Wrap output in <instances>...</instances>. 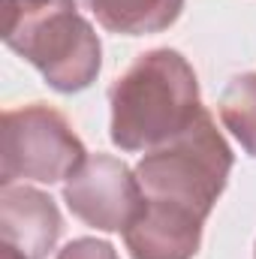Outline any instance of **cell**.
Segmentation results:
<instances>
[{"mask_svg": "<svg viewBox=\"0 0 256 259\" xmlns=\"http://www.w3.org/2000/svg\"><path fill=\"white\" fill-rule=\"evenodd\" d=\"M232 148L208 109L172 142L145 151L136 178L145 193L142 214L124 229L133 259H193L202 226L226 190Z\"/></svg>", "mask_w": 256, "mask_h": 259, "instance_id": "6da1fadb", "label": "cell"}, {"mask_svg": "<svg viewBox=\"0 0 256 259\" xmlns=\"http://www.w3.org/2000/svg\"><path fill=\"white\" fill-rule=\"evenodd\" d=\"M112 142L127 151H154L181 136L205 109L187 58L175 49H151L112 84Z\"/></svg>", "mask_w": 256, "mask_h": 259, "instance_id": "7a4b0ae2", "label": "cell"}, {"mask_svg": "<svg viewBox=\"0 0 256 259\" xmlns=\"http://www.w3.org/2000/svg\"><path fill=\"white\" fill-rule=\"evenodd\" d=\"M3 42L58 94L91 88L103 66L100 36L75 0H6Z\"/></svg>", "mask_w": 256, "mask_h": 259, "instance_id": "3957f363", "label": "cell"}, {"mask_svg": "<svg viewBox=\"0 0 256 259\" xmlns=\"http://www.w3.org/2000/svg\"><path fill=\"white\" fill-rule=\"evenodd\" d=\"M88 151L64 115L46 103L3 112L0 124V184L66 181Z\"/></svg>", "mask_w": 256, "mask_h": 259, "instance_id": "277c9868", "label": "cell"}, {"mask_svg": "<svg viewBox=\"0 0 256 259\" xmlns=\"http://www.w3.org/2000/svg\"><path fill=\"white\" fill-rule=\"evenodd\" d=\"M64 202L81 223L100 232H124L142 214L145 193L124 160L91 154L64 181Z\"/></svg>", "mask_w": 256, "mask_h": 259, "instance_id": "5b68a950", "label": "cell"}, {"mask_svg": "<svg viewBox=\"0 0 256 259\" xmlns=\"http://www.w3.org/2000/svg\"><path fill=\"white\" fill-rule=\"evenodd\" d=\"M64 232L55 199L27 184H0V259H46Z\"/></svg>", "mask_w": 256, "mask_h": 259, "instance_id": "8992f818", "label": "cell"}, {"mask_svg": "<svg viewBox=\"0 0 256 259\" xmlns=\"http://www.w3.org/2000/svg\"><path fill=\"white\" fill-rule=\"evenodd\" d=\"M91 12L112 33L142 36L172 27L184 12V0H91Z\"/></svg>", "mask_w": 256, "mask_h": 259, "instance_id": "52a82bcc", "label": "cell"}, {"mask_svg": "<svg viewBox=\"0 0 256 259\" xmlns=\"http://www.w3.org/2000/svg\"><path fill=\"white\" fill-rule=\"evenodd\" d=\"M220 121L238 145L256 157V72L235 75L220 97Z\"/></svg>", "mask_w": 256, "mask_h": 259, "instance_id": "ba28073f", "label": "cell"}, {"mask_svg": "<svg viewBox=\"0 0 256 259\" xmlns=\"http://www.w3.org/2000/svg\"><path fill=\"white\" fill-rule=\"evenodd\" d=\"M55 259H121L118 250L103 238H72Z\"/></svg>", "mask_w": 256, "mask_h": 259, "instance_id": "9c48e42d", "label": "cell"}]
</instances>
